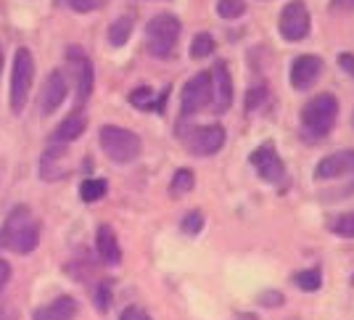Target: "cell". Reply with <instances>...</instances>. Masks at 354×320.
<instances>
[{"mask_svg": "<svg viewBox=\"0 0 354 320\" xmlns=\"http://www.w3.org/2000/svg\"><path fill=\"white\" fill-rule=\"evenodd\" d=\"M119 320H151V315H148L146 310H140V307H127Z\"/></svg>", "mask_w": 354, "mask_h": 320, "instance_id": "obj_32", "label": "cell"}, {"mask_svg": "<svg viewBox=\"0 0 354 320\" xmlns=\"http://www.w3.org/2000/svg\"><path fill=\"white\" fill-rule=\"evenodd\" d=\"M109 186H106L104 177H90V180H82V186H80V199L82 202H98V199H104Z\"/></svg>", "mask_w": 354, "mask_h": 320, "instance_id": "obj_20", "label": "cell"}, {"mask_svg": "<svg viewBox=\"0 0 354 320\" xmlns=\"http://www.w3.org/2000/svg\"><path fill=\"white\" fill-rule=\"evenodd\" d=\"M320 72H323V58L315 56V53H301L291 64V85L296 90H307V87L315 85Z\"/></svg>", "mask_w": 354, "mask_h": 320, "instance_id": "obj_13", "label": "cell"}, {"mask_svg": "<svg viewBox=\"0 0 354 320\" xmlns=\"http://www.w3.org/2000/svg\"><path fill=\"white\" fill-rule=\"evenodd\" d=\"M95 249H98L101 260L109 262V265H117V262L122 260V249H119L117 233L111 231L109 225H98V233H95Z\"/></svg>", "mask_w": 354, "mask_h": 320, "instance_id": "obj_17", "label": "cell"}, {"mask_svg": "<svg viewBox=\"0 0 354 320\" xmlns=\"http://www.w3.org/2000/svg\"><path fill=\"white\" fill-rule=\"evenodd\" d=\"M11 281V265L6 260H0V291L6 289V283Z\"/></svg>", "mask_w": 354, "mask_h": 320, "instance_id": "obj_34", "label": "cell"}, {"mask_svg": "<svg viewBox=\"0 0 354 320\" xmlns=\"http://www.w3.org/2000/svg\"><path fill=\"white\" fill-rule=\"evenodd\" d=\"M333 8H336V11H344V14H349V11H354V0H333Z\"/></svg>", "mask_w": 354, "mask_h": 320, "instance_id": "obj_35", "label": "cell"}, {"mask_svg": "<svg viewBox=\"0 0 354 320\" xmlns=\"http://www.w3.org/2000/svg\"><path fill=\"white\" fill-rule=\"evenodd\" d=\"M85 127H88L85 114H82V112H74V114H69L59 125V130H56V135H53V141L69 143V141H74V138H80V135L85 132Z\"/></svg>", "mask_w": 354, "mask_h": 320, "instance_id": "obj_18", "label": "cell"}, {"mask_svg": "<svg viewBox=\"0 0 354 320\" xmlns=\"http://www.w3.org/2000/svg\"><path fill=\"white\" fill-rule=\"evenodd\" d=\"M352 283H354V278H352Z\"/></svg>", "mask_w": 354, "mask_h": 320, "instance_id": "obj_40", "label": "cell"}, {"mask_svg": "<svg viewBox=\"0 0 354 320\" xmlns=\"http://www.w3.org/2000/svg\"><path fill=\"white\" fill-rule=\"evenodd\" d=\"M69 154V143H61V141H50L48 148L43 151L40 157V177L43 180H61L66 177V172L59 170V161Z\"/></svg>", "mask_w": 354, "mask_h": 320, "instance_id": "obj_15", "label": "cell"}, {"mask_svg": "<svg viewBox=\"0 0 354 320\" xmlns=\"http://www.w3.org/2000/svg\"><path fill=\"white\" fill-rule=\"evenodd\" d=\"M180 19L175 14H156L146 24V45L148 51L156 58L172 56V51L177 48V37H180Z\"/></svg>", "mask_w": 354, "mask_h": 320, "instance_id": "obj_4", "label": "cell"}, {"mask_svg": "<svg viewBox=\"0 0 354 320\" xmlns=\"http://www.w3.org/2000/svg\"><path fill=\"white\" fill-rule=\"evenodd\" d=\"M66 90H69V82L61 69H53V72L45 77L43 87H40V96H37V103H40V112L43 114H53L59 109L64 98H66Z\"/></svg>", "mask_w": 354, "mask_h": 320, "instance_id": "obj_12", "label": "cell"}, {"mask_svg": "<svg viewBox=\"0 0 354 320\" xmlns=\"http://www.w3.org/2000/svg\"><path fill=\"white\" fill-rule=\"evenodd\" d=\"M77 315V302H74L72 296H59V299H53V302H48V305L37 307L35 310V320H74Z\"/></svg>", "mask_w": 354, "mask_h": 320, "instance_id": "obj_16", "label": "cell"}, {"mask_svg": "<svg viewBox=\"0 0 354 320\" xmlns=\"http://www.w3.org/2000/svg\"><path fill=\"white\" fill-rule=\"evenodd\" d=\"M133 27H135V19L130 14L117 16V19L109 24V43L114 45V48L124 45L130 40V35H133Z\"/></svg>", "mask_w": 354, "mask_h": 320, "instance_id": "obj_19", "label": "cell"}, {"mask_svg": "<svg viewBox=\"0 0 354 320\" xmlns=\"http://www.w3.org/2000/svg\"><path fill=\"white\" fill-rule=\"evenodd\" d=\"M286 299H283V294L281 291H265L262 296H259V305H265V307H281Z\"/></svg>", "mask_w": 354, "mask_h": 320, "instance_id": "obj_31", "label": "cell"}, {"mask_svg": "<svg viewBox=\"0 0 354 320\" xmlns=\"http://www.w3.org/2000/svg\"><path fill=\"white\" fill-rule=\"evenodd\" d=\"M236 320H259L254 312H238V318Z\"/></svg>", "mask_w": 354, "mask_h": 320, "instance_id": "obj_37", "label": "cell"}, {"mask_svg": "<svg viewBox=\"0 0 354 320\" xmlns=\"http://www.w3.org/2000/svg\"><path fill=\"white\" fill-rule=\"evenodd\" d=\"M180 228H183V233H188V235H196V233H201V228H204V215H201L198 209H193V212H188V215L183 217Z\"/></svg>", "mask_w": 354, "mask_h": 320, "instance_id": "obj_27", "label": "cell"}, {"mask_svg": "<svg viewBox=\"0 0 354 320\" xmlns=\"http://www.w3.org/2000/svg\"><path fill=\"white\" fill-rule=\"evenodd\" d=\"M214 37L209 35V32H198L196 37H193V43H191V58H207L214 53Z\"/></svg>", "mask_w": 354, "mask_h": 320, "instance_id": "obj_22", "label": "cell"}, {"mask_svg": "<svg viewBox=\"0 0 354 320\" xmlns=\"http://www.w3.org/2000/svg\"><path fill=\"white\" fill-rule=\"evenodd\" d=\"M204 109H212V80H209V72H198L183 85L180 112L183 116H193L201 114Z\"/></svg>", "mask_w": 354, "mask_h": 320, "instance_id": "obj_8", "label": "cell"}, {"mask_svg": "<svg viewBox=\"0 0 354 320\" xmlns=\"http://www.w3.org/2000/svg\"><path fill=\"white\" fill-rule=\"evenodd\" d=\"M109 0H59V6H66L77 14H90V11H98L104 8Z\"/></svg>", "mask_w": 354, "mask_h": 320, "instance_id": "obj_26", "label": "cell"}, {"mask_svg": "<svg viewBox=\"0 0 354 320\" xmlns=\"http://www.w3.org/2000/svg\"><path fill=\"white\" fill-rule=\"evenodd\" d=\"M278 29L288 43H301L312 29L310 8L304 6V0H288L283 6L281 19H278Z\"/></svg>", "mask_w": 354, "mask_h": 320, "instance_id": "obj_7", "label": "cell"}, {"mask_svg": "<svg viewBox=\"0 0 354 320\" xmlns=\"http://www.w3.org/2000/svg\"><path fill=\"white\" fill-rule=\"evenodd\" d=\"M344 175H354V148L336 151V154L320 159L315 167V180H333V177H344Z\"/></svg>", "mask_w": 354, "mask_h": 320, "instance_id": "obj_14", "label": "cell"}, {"mask_svg": "<svg viewBox=\"0 0 354 320\" xmlns=\"http://www.w3.org/2000/svg\"><path fill=\"white\" fill-rule=\"evenodd\" d=\"M249 161L254 164V170L259 172V177H265L267 183H281L283 177H286V167H283V159L278 157V151H275V145L270 143H262L259 148H254L251 151Z\"/></svg>", "mask_w": 354, "mask_h": 320, "instance_id": "obj_10", "label": "cell"}, {"mask_svg": "<svg viewBox=\"0 0 354 320\" xmlns=\"http://www.w3.org/2000/svg\"><path fill=\"white\" fill-rule=\"evenodd\" d=\"M339 66L354 77V53H339Z\"/></svg>", "mask_w": 354, "mask_h": 320, "instance_id": "obj_33", "label": "cell"}, {"mask_svg": "<svg viewBox=\"0 0 354 320\" xmlns=\"http://www.w3.org/2000/svg\"><path fill=\"white\" fill-rule=\"evenodd\" d=\"M66 61H69V72H72L74 82H77V106H82L93 93V64L80 48H69Z\"/></svg>", "mask_w": 354, "mask_h": 320, "instance_id": "obj_11", "label": "cell"}, {"mask_svg": "<svg viewBox=\"0 0 354 320\" xmlns=\"http://www.w3.org/2000/svg\"><path fill=\"white\" fill-rule=\"evenodd\" d=\"M0 69H3V51H0Z\"/></svg>", "mask_w": 354, "mask_h": 320, "instance_id": "obj_38", "label": "cell"}, {"mask_svg": "<svg viewBox=\"0 0 354 320\" xmlns=\"http://www.w3.org/2000/svg\"><path fill=\"white\" fill-rule=\"evenodd\" d=\"M193 186H196V177H193L191 170H177L172 175V186H169V193L172 196H185V193H191Z\"/></svg>", "mask_w": 354, "mask_h": 320, "instance_id": "obj_21", "label": "cell"}, {"mask_svg": "<svg viewBox=\"0 0 354 320\" xmlns=\"http://www.w3.org/2000/svg\"><path fill=\"white\" fill-rule=\"evenodd\" d=\"M98 141H101L106 157L117 164H127V161L138 159V154L143 148L140 135H135L133 130H124V127H117V125H104L98 132Z\"/></svg>", "mask_w": 354, "mask_h": 320, "instance_id": "obj_3", "label": "cell"}, {"mask_svg": "<svg viewBox=\"0 0 354 320\" xmlns=\"http://www.w3.org/2000/svg\"><path fill=\"white\" fill-rule=\"evenodd\" d=\"M330 233H336L341 238H354V212H346V215L330 220Z\"/></svg>", "mask_w": 354, "mask_h": 320, "instance_id": "obj_24", "label": "cell"}, {"mask_svg": "<svg viewBox=\"0 0 354 320\" xmlns=\"http://www.w3.org/2000/svg\"><path fill=\"white\" fill-rule=\"evenodd\" d=\"M209 80H212V112L225 114L233 103V77H230L227 64L217 61L209 72Z\"/></svg>", "mask_w": 354, "mask_h": 320, "instance_id": "obj_9", "label": "cell"}, {"mask_svg": "<svg viewBox=\"0 0 354 320\" xmlns=\"http://www.w3.org/2000/svg\"><path fill=\"white\" fill-rule=\"evenodd\" d=\"M265 101H267V87L262 85V82L254 85L249 93H246V109H249V112H257Z\"/></svg>", "mask_w": 354, "mask_h": 320, "instance_id": "obj_28", "label": "cell"}, {"mask_svg": "<svg viewBox=\"0 0 354 320\" xmlns=\"http://www.w3.org/2000/svg\"><path fill=\"white\" fill-rule=\"evenodd\" d=\"M217 14L222 19H238L246 14V0H217Z\"/></svg>", "mask_w": 354, "mask_h": 320, "instance_id": "obj_25", "label": "cell"}, {"mask_svg": "<svg viewBox=\"0 0 354 320\" xmlns=\"http://www.w3.org/2000/svg\"><path fill=\"white\" fill-rule=\"evenodd\" d=\"M294 283L299 286L301 291H317L320 289V283H323V273L317 270V267H310V270H301V273H296L294 276Z\"/></svg>", "mask_w": 354, "mask_h": 320, "instance_id": "obj_23", "label": "cell"}, {"mask_svg": "<svg viewBox=\"0 0 354 320\" xmlns=\"http://www.w3.org/2000/svg\"><path fill=\"white\" fill-rule=\"evenodd\" d=\"M0 320H16V312L11 310V307L0 305Z\"/></svg>", "mask_w": 354, "mask_h": 320, "instance_id": "obj_36", "label": "cell"}, {"mask_svg": "<svg viewBox=\"0 0 354 320\" xmlns=\"http://www.w3.org/2000/svg\"><path fill=\"white\" fill-rule=\"evenodd\" d=\"M130 101L140 109H153V90L151 87H138L130 93Z\"/></svg>", "mask_w": 354, "mask_h": 320, "instance_id": "obj_29", "label": "cell"}, {"mask_svg": "<svg viewBox=\"0 0 354 320\" xmlns=\"http://www.w3.org/2000/svg\"><path fill=\"white\" fill-rule=\"evenodd\" d=\"M177 135L185 143V148L191 154H196V157H212V154H217L222 145H225V138H227V132H225L222 125H201V127L180 125Z\"/></svg>", "mask_w": 354, "mask_h": 320, "instance_id": "obj_5", "label": "cell"}, {"mask_svg": "<svg viewBox=\"0 0 354 320\" xmlns=\"http://www.w3.org/2000/svg\"><path fill=\"white\" fill-rule=\"evenodd\" d=\"M336 116H339V101L336 96L323 93V96H315L312 101L304 103L301 109V125L304 130L310 132L312 138H323L333 130L336 125Z\"/></svg>", "mask_w": 354, "mask_h": 320, "instance_id": "obj_2", "label": "cell"}, {"mask_svg": "<svg viewBox=\"0 0 354 320\" xmlns=\"http://www.w3.org/2000/svg\"><path fill=\"white\" fill-rule=\"evenodd\" d=\"M40 244V225L32 212L19 204L0 225V249H11L16 254H30Z\"/></svg>", "mask_w": 354, "mask_h": 320, "instance_id": "obj_1", "label": "cell"}, {"mask_svg": "<svg viewBox=\"0 0 354 320\" xmlns=\"http://www.w3.org/2000/svg\"><path fill=\"white\" fill-rule=\"evenodd\" d=\"M111 299H114V294H111V283H109V281H104V283L95 289V307L104 312V310H109V307H111Z\"/></svg>", "mask_w": 354, "mask_h": 320, "instance_id": "obj_30", "label": "cell"}, {"mask_svg": "<svg viewBox=\"0 0 354 320\" xmlns=\"http://www.w3.org/2000/svg\"><path fill=\"white\" fill-rule=\"evenodd\" d=\"M352 122H354V114H352Z\"/></svg>", "mask_w": 354, "mask_h": 320, "instance_id": "obj_39", "label": "cell"}, {"mask_svg": "<svg viewBox=\"0 0 354 320\" xmlns=\"http://www.w3.org/2000/svg\"><path fill=\"white\" fill-rule=\"evenodd\" d=\"M32 80H35V61L27 48H19L14 56V69H11V109L14 114H21L27 98H30Z\"/></svg>", "mask_w": 354, "mask_h": 320, "instance_id": "obj_6", "label": "cell"}]
</instances>
